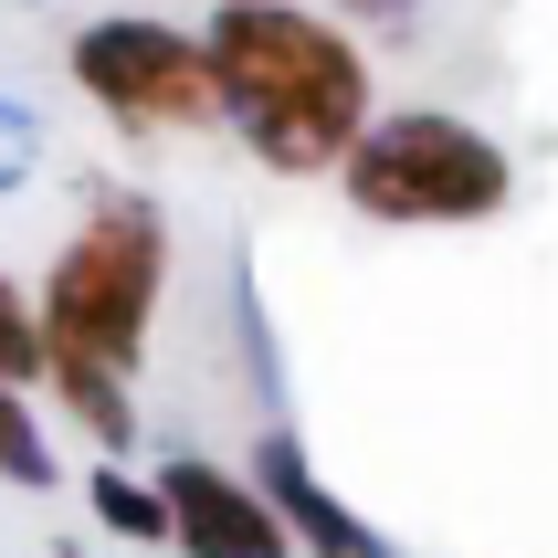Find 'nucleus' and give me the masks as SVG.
Instances as JSON below:
<instances>
[{"label":"nucleus","instance_id":"nucleus-5","mask_svg":"<svg viewBox=\"0 0 558 558\" xmlns=\"http://www.w3.org/2000/svg\"><path fill=\"white\" fill-rule=\"evenodd\" d=\"M158 517H169V548L180 558H295V537L264 506V485L211 464V453H169L158 464Z\"/></svg>","mask_w":558,"mask_h":558},{"label":"nucleus","instance_id":"nucleus-10","mask_svg":"<svg viewBox=\"0 0 558 558\" xmlns=\"http://www.w3.org/2000/svg\"><path fill=\"white\" fill-rule=\"evenodd\" d=\"M0 379L43 390V316H32V284L0 275Z\"/></svg>","mask_w":558,"mask_h":558},{"label":"nucleus","instance_id":"nucleus-8","mask_svg":"<svg viewBox=\"0 0 558 558\" xmlns=\"http://www.w3.org/2000/svg\"><path fill=\"white\" fill-rule=\"evenodd\" d=\"M0 485H11V496H53L63 485L53 433H43V411H32L22 379H0Z\"/></svg>","mask_w":558,"mask_h":558},{"label":"nucleus","instance_id":"nucleus-6","mask_svg":"<svg viewBox=\"0 0 558 558\" xmlns=\"http://www.w3.org/2000/svg\"><path fill=\"white\" fill-rule=\"evenodd\" d=\"M253 474H264V506L284 517L295 558H390V537H379L369 517H348V506L316 485V464H306V442H295V433H264V442H253Z\"/></svg>","mask_w":558,"mask_h":558},{"label":"nucleus","instance_id":"nucleus-3","mask_svg":"<svg viewBox=\"0 0 558 558\" xmlns=\"http://www.w3.org/2000/svg\"><path fill=\"white\" fill-rule=\"evenodd\" d=\"M348 211L390 221V232H464V221H496L517 201V158L485 137L474 117H442V106H390L348 137L338 158Z\"/></svg>","mask_w":558,"mask_h":558},{"label":"nucleus","instance_id":"nucleus-2","mask_svg":"<svg viewBox=\"0 0 558 558\" xmlns=\"http://www.w3.org/2000/svg\"><path fill=\"white\" fill-rule=\"evenodd\" d=\"M158 306H169V221L137 190H95L85 221L63 232V253L32 284V316H43V359H85L106 379H137L158 338Z\"/></svg>","mask_w":558,"mask_h":558},{"label":"nucleus","instance_id":"nucleus-4","mask_svg":"<svg viewBox=\"0 0 558 558\" xmlns=\"http://www.w3.org/2000/svg\"><path fill=\"white\" fill-rule=\"evenodd\" d=\"M63 74L95 95V117H117L126 137H201L221 126L211 106V63H201V32L148 22V11H117V22H85Z\"/></svg>","mask_w":558,"mask_h":558},{"label":"nucleus","instance_id":"nucleus-11","mask_svg":"<svg viewBox=\"0 0 558 558\" xmlns=\"http://www.w3.org/2000/svg\"><path fill=\"white\" fill-rule=\"evenodd\" d=\"M306 11H327V22H411L422 0H306Z\"/></svg>","mask_w":558,"mask_h":558},{"label":"nucleus","instance_id":"nucleus-9","mask_svg":"<svg viewBox=\"0 0 558 558\" xmlns=\"http://www.w3.org/2000/svg\"><path fill=\"white\" fill-rule=\"evenodd\" d=\"M85 506H95V527H106V537H126V548H169V517H158V485H137V474L95 464V474H85Z\"/></svg>","mask_w":558,"mask_h":558},{"label":"nucleus","instance_id":"nucleus-1","mask_svg":"<svg viewBox=\"0 0 558 558\" xmlns=\"http://www.w3.org/2000/svg\"><path fill=\"white\" fill-rule=\"evenodd\" d=\"M201 63H211V106L275 180H316L338 169L348 137L379 117L369 106V53L359 32L306 11V0H211L201 22Z\"/></svg>","mask_w":558,"mask_h":558},{"label":"nucleus","instance_id":"nucleus-7","mask_svg":"<svg viewBox=\"0 0 558 558\" xmlns=\"http://www.w3.org/2000/svg\"><path fill=\"white\" fill-rule=\"evenodd\" d=\"M43 390L63 401V422H85V433H95V453H106V464L137 442V401H126V379L85 369V359H43Z\"/></svg>","mask_w":558,"mask_h":558}]
</instances>
